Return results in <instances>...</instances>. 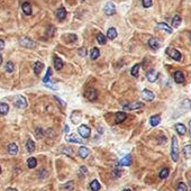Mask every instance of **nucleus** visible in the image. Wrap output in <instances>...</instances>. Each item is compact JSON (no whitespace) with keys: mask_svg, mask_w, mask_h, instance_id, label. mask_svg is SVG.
I'll return each instance as SVG.
<instances>
[{"mask_svg":"<svg viewBox=\"0 0 191 191\" xmlns=\"http://www.w3.org/2000/svg\"><path fill=\"white\" fill-rule=\"evenodd\" d=\"M171 157L174 162L179 160V150H178V139L175 136H172L171 143Z\"/></svg>","mask_w":191,"mask_h":191,"instance_id":"nucleus-1","label":"nucleus"},{"mask_svg":"<svg viewBox=\"0 0 191 191\" xmlns=\"http://www.w3.org/2000/svg\"><path fill=\"white\" fill-rule=\"evenodd\" d=\"M14 105L19 109H25L27 107V101L23 96H16L14 98Z\"/></svg>","mask_w":191,"mask_h":191,"instance_id":"nucleus-2","label":"nucleus"},{"mask_svg":"<svg viewBox=\"0 0 191 191\" xmlns=\"http://www.w3.org/2000/svg\"><path fill=\"white\" fill-rule=\"evenodd\" d=\"M78 133L82 138H88L91 134V129L87 126V125H80L78 127Z\"/></svg>","mask_w":191,"mask_h":191,"instance_id":"nucleus-3","label":"nucleus"},{"mask_svg":"<svg viewBox=\"0 0 191 191\" xmlns=\"http://www.w3.org/2000/svg\"><path fill=\"white\" fill-rule=\"evenodd\" d=\"M19 44L23 45L24 47H28V48H34V47H36L35 42H33L31 38H28V37H21L19 39Z\"/></svg>","mask_w":191,"mask_h":191,"instance_id":"nucleus-4","label":"nucleus"},{"mask_svg":"<svg viewBox=\"0 0 191 191\" xmlns=\"http://www.w3.org/2000/svg\"><path fill=\"white\" fill-rule=\"evenodd\" d=\"M166 53L169 54V56L173 58L174 61H181V58H182V55H181V53L178 51V50H175V48H168L166 50Z\"/></svg>","mask_w":191,"mask_h":191,"instance_id":"nucleus-5","label":"nucleus"},{"mask_svg":"<svg viewBox=\"0 0 191 191\" xmlns=\"http://www.w3.org/2000/svg\"><path fill=\"white\" fill-rule=\"evenodd\" d=\"M144 107V103L143 102H139V101H136V102H132V103H127L124 106V109H127V110H136V109H141Z\"/></svg>","mask_w":191,"mask_h":191,"instance_id":"nucleus-6","label":"nucleus"},{"mask_svg":"<svg viewBox=\"0 0 191 191\" xmlns=\"http://www.w3.org/2000/svg\"><path fill=\"white\" fill-rule=\"evenodd\" d=\"M103 11H105L106 15L111 16V15H114L115 13H116V6H115L113 2H108V3H106V6L103 8Z\"/></svg>","mask_w":191,"mask_h":191,"instance_id":"nucleus-7","label":"nucleus"},{"mask_svg":"<svg viewBox=\"0 0 191 191\" xmlns=\"http://www.w3.org/2000/svg\"><path fill=\"white\" fill-rule=\"evenodd\" d=\"M84 97H86L88 100H90V101H95L96 99H97V97H98L96 89H88V90H86Z\"/></svg>","mask_w":191,"mask_h":191,"instance_id":"nucleus-8","label":"nucleus"},{"mask_svg":"<svg viewBox=\"0 0 191 191\" xmlns=\"http://www.w3.org/2000/svg\"><path fill=\"white\" fill-rule=\"evenodd\" d=\"M142 98L146 101H153L154 100V94L149 89H144L142 91Z\"/></svg>","mask_w":191,"mask_h":191,"instance_id":"nucleus-9","label":"nucleus"},{"mask_svg":"<svg viewBox=\"0 0 191 191\" xmlns=\"http://www.w3.org/2000/svg\"><path fill=\"white\" fill-rule=\"evenodd\" d=\"M21 9H23L24 14H25V15H27V16H31V15H32V13H33L32 5H31L29 2H27V1L23 3V6H21Z\"/></svg>","mask_w":191,"mask_h":191,"instance_id":"nucleus-10","label":"nucleus"},{"mask_svg":"<svg viewBox=\"0 0 191 191\" xmlns=\"http://www.w3.org/2000/svg\"><path fill=\"white\" fill-rule=\"evenodd\" d=\"M146 78L150 82H155L159 78V73L155 71V70H150L147 73H146Z\"/></svg>","mask_w":191,"mask_h":191,"instance_id":"nucleus-11","label":"nucleus"},{"mask_svg":"<svg viewBox=\"0 0 191 191\" xmlns=\"http://www.w3.org/2000/svg\"><path fill=\"white\" fill-rule=\"evenodd\" d=\"M126 118H127V115L125 114V113H123V111H119V113H117L116 116H115V123H116V124H120V123L125 121Z\"/></svg>","mask_w":191,"mask_h":191,"instance_id":"nucleus-12","label":"nucleus"},{"mask_svg":"<svg viewBox=\"0 0 191 191\" xmlns=\"http://www.w3.org/2000/svg\"><path fill=\"white\" fill-rule=\"evenodd\" d=\"M149 45H150V47H151L152 50L156 51V50L160 48V40L155 37L150 38V40H149Z\"/></svg>","mask_w":191,"mask_h":191,"instance_id":"nucleus-13","label":"nucleus"},{"mask_svg":"<svg viewBox=\"0 0 191 191\" xmlns=\"http://www.w3.org/2000/svg\"><path fill=\"white\" fill-rule=\"evenodd\" d=\"M118 164L119 165H123V166H128V165H131L132 164V156L128 154V155H126L125 157H123L119 162H118Z\"/></svg>","mask_w":191,"mask_h":191,"instance_id":"nucleus-14","label":"nucleus"},{"mask_svg":"<svg viewBox=\"0 0 191 191\" xmlns=\"http://www.w3.org/2000/svg\"><path fill=\"white\" fill-rule=\"evenodd\" d=\"M174 81L176 82V83H183L184 82V74L181 72V71H175L174 72Z\"/></svg>","mask_w":191,"mask_h":191,"instance_id":"nucleus-15","label":"nucleus"},{"mask_svg":"<svg viewBox=\"0 0 191 191\" xmlns=\"http://www.w3.org/2000/svg\"><path fill=\"white\" fill-rule=\"evenodd\" d=\"M66 17V10L64 7H60L56 10V18L58 20H63V19Z\"/></svg>","mask_w":191,"mask_h":191,"instance_id":"nucleus-16","label":"nucleus"},{"mask_svg":"<svg viewBox=\"0 0 191 191\" xmlns=\"http://www.w3.org/2000/svg\"><path fill=\"white\" fill-rule=\"evenodd\" d=\"M66 141L70 142V143H78V144H82V143H83L82 138H78L74 134L68 135V136H66Z\"/></svg>","mask_w":191,"mask_h":191,"instance_id":"nucleus-17","label":"nucleus"},{"mask_svg":"<svg viewBox=\"0 0 191 191\" xmlns=\"http://www.w3.org/2000/svg\"><path fill=\"white\" fill-rule=\"evenodd\" d=\"M7 151L9 154H11V155H16L17 152H18V146L15 144V143H10L8 146H7Z\"/></svg>","mask_w":191,"mask_h":191,"instance_id":"nucleus-18","label":"nucleus"},{"mask_svg":"<svg viewBox=\"0 0 191 191\" xmlns=\"http://www.w3.org/2000/svg\"><path fill=\"white\" fill-rule=\"evenodd\" d=\"M160 123H161V117H160L159 115H154V116H152V117L150 118V124H151L152 127L157 126Z\"/></svg>","mask_w":191,"mask_h":191,"instance_id":"nucleus-19","label":"nucleus"},{"mask_svg":"<svg viewBox=\"0 0 191 191\" xmlns=\"http://www.w3.org/2000/svg\"><path fill=\"white\" fill-rule=\"evenodd\" d=\"M182 154L184 155V157L190 159L191 157V144H187V145L183 146V149H182Z\"/></svg>","mask_w":191,"mask_h":191,"instance_id":"nucleus-20","label":"nucleus"},{"mask_svg":"<svg viewBox=\"0 0 191 191\" xmlns=\"http://www.w3.org/2000/svg\"><path fill=\"white\" fill-rule=\"evenodd\" d=\"M89 154H90V151H89L87 147L81 146V147L79 149V155H80V157L86 159V157H88V155H89Z\"/></svg>","mask_w":191,"mask_h":191,"instance_id":"nucleus-21","label":"nucleus"},{"mask_svg":"<svg viewBox=\"0 0 191 191\" xmlns=\"http://www.w3.org/2000/svg\"><path fill=\"white\" fill-rule=\"evenodd\" d=\"M181 21H182L181 16H180V15H175V16L172 18V26H173L174 28H178V27L180 26Z\"/></svg>","mask_w":191,"mask_h":191,"instance_id":"nucleus-22","label":"nucleus"},{"mask_svg":"<svg viewBox=\"0 0 191 191\" xmlns=\"http://www.w3.org/2000/svg\"><path fill=\"white\" fill-rule=\"evenodd\" d=\"M44 69V64L42 63V62H36L35 64H34V73L38 76L40 72H42V70Z\"/></svg>","mask_w":191,"mask_h":191,"instance_id":"nucleus-23","label":"nucleus"},{"mask_svg":"<svg viewBox=\"0 0 191 191\" xmlns=\"http://www.w3.org/2000/svg\"><path fill=\"white\" fill-rule=\"evenodd\" d=\"M8 111H9V106L5 102H0V115L5 116L8 114Z\"/></svg>","mask_w":191,"mask_h":191,"instance_id":"nucleus-24","label":"nucleus"},{"mask_svg":"<svg viewBox=\"0 0 191 191\" xmlns=\"http://www.w3.org/2000/svg\"><path fill=\"white\" fill-rule=\"evenodd\" d=\"M174 127H175V129H176V132H178L179 135H184V134H186V131H187V129H186V126H184L183 124H180V123H179V124H176Z\"/></svg>","mask_w":191,"mask_h":191,"instance_id":"nucleus-25","label":"nucleus"},{"mask_svg":"<svg viewBox=\"0 0 191 191\" xmlns=\"http://www.w3.org/2000/svg\"><path fill=\"white\" fill-rule=\"evenodd\" d=\"M157 27L160 28V29H163V31H165L166 33H169V34H171L172 33V28L168 25V24H165V23H160L159 25H157Z\"/></svg>","mask_w":191,"mask_h":191,"instance_id":"nucleus-26","label":"nucleus"},{"mask_svg":"<svg viewBox=\"0 0 191 191\" xmlns=\"http://www.w3.org/2000/svg\"><path fill=\"white\" fill-rule=\"evenodd\" d=\"M107 37L109 38V39H115V38L117 37V31H116V28L111 27V28L108 29V32H107Z\"/></svg>","mask_w":191,"mask_h":191,"instance_id":"nucleus-27","label":"nucleus"},{"mask_svg":"<svg viewBox=\"0 0 191 191\" xmlns=\"http://www.w3.org/2000/svg\"><path fill=\"white\" fill-rule=\"evenodd\" d=\"M27 165H28L29 169H34V168L37 165V160H36L35 157H29V159L27 160Z\"/></svg>","mask_w":191,"mask_h":191,"instance_id":"nucleus-28","label":"nucleus"},{"mask_svg":"<svg viewBox=\"0 0 191 191\" xmlns=\"http://www.w3.org/2000/svg\"><path fill=\"white\" fill-rule=\"evenodd\" d=\"M97 42H98L100 45H105L106 42H107V38H106V36H105L103 34L98 33V34H97Z\"/></svg>","mask_w":191,"mask_h":191,"instance_id":"nucleus-29","label":"nucleus"},{"mask_svg":"<svg viewBox=\"0 0 191 191\" xmlns=\"http://www.w3.org/2000/svg\"><path fill=\"white\" fill-rule=\"evenodd\" d=\"M54 65H55V69H56V70H61L64 64H63V61H62L60 57L55 56L54 57Z\"/></svg>","mask_w":191,"mask_h":191,"instance_id":"nucleus-30","label":"nucleus"},{"mask_svg":"<svg viewBox=\"0 0 191 191\" xmlns=\"http://www.w3.org/2000/svg\"><path fill=\"white\" fill-rule=\"evenodd\" d=\"M99 56H100V51H99L97 47H94V48L91 50V52H90V57H91V60H97Z\"/></svg>","mask_w":191,"mask_h":191,"instance_id":"nucleus-31","label":"nucleus"},{"mask_svg":"<svg viewBox=\"0 0 191 191\" xmlns=\"http://www.w3.org/2000/svg\"><path fill=\"white\" fill-rule=\"evenodd\" d=\"M90 189L91 191H99L100 190V183L98 180H94L91 183H90Z\"/></svg>","mask_w":191,"mask_h":191,"instance_id":"nucleus-32","label":"nucleus"},{"mask_svg":"<svg viewBox=\"0 0 191 191\" xmlns=\"http://www.w3.org/2000/svg\"><path fill=\"white\" fill-rule=\"evenodd\" d=\"M169 173H170V171L168 168H163L159 173V176H160V179H166L169 176Z\"/></svg>","mask_w":191,"mask_h":191,"instance_id":"nucleus-33","label":"nucleus"},{"mask_svg":"<svg viewBox=\"0 0 191 191\" xmlns=\"http://www.w3.org/2000/svg\"><path fill=\"white\" fill-rule=\"evenodd\" d=\"M26 149H27L28 152H34V150H35V143L32 139H28L27 143H26Z\"/></svg>","mask_w":191,"mask_h":191,"instance_id":"nucleus-34","label":"nucleus"},{"mask_svg":"<svg viewBox=\"0 0 191 191\" xmlns=\"http://www.w3.org/2000/svg\"><path fill=\"white\" fill-rule=\"evenodd\" d=\"M51 76H52V69L51 68H48L47 69V73H46V76H44V79H43V82H44V84H46V83H48V82H51Z\"/></svg>","mask_w":191,"mask_h":191,"instance_id":"nucleus-35","label":"nucleus"},{"mask_svg":"<svg viewBox=\"0 0 191 191\" xmlns=\"http://www.w3.org/2000/svg\"><path fill=\"white\" fill-rule=\"evenodd\" d=\"M139 68H141V65L139 64H135L133 68H132V70H131V73H132V76H135V78H137L138 76V71H139Z\"/></svg>","mask_w":191,"mask_h":191,"instance_id":"nucleus-36","label":"nucleus"},{"mask_svg":"<svg viewBox=\"0 0 191 191\" xmlns=\"http://www.w3.org/2000/svg\"><path fill=\"white\" fill-rule=\"evenodd\" d=\"M14 70H15V65H14V63H13V62H8V63L6 64V71H7L8 73H13Z\"/></svg>","mask_w":191,"mask_h":191,"instance_id":"nucleus-37","label":"nucleus"},{"mask_svg":"<svg viewBox=\"0 0 191 191\" xmlns=\"http://www.w3.org/2000/svg\"><path fill=\"white\" fill-rule=\"evenodd\" d=\"M63 188L68 191H72L74 189V183H73L72 181H69V182H66V183L63 186Z\"/></svg>","mask_w":191,"mask_h":191,"instance_id":"nucleus-38","label":"nucleus"},{"mask_svg":"<svg viewBox=\"0 0 191 191\" xmlns=\"http://www.w3.org/2000/svg\"><path fill=\"white\" fill-rule=\"evenodd\" d=\"M176 191H188V187H187L186 183L180 182V183L176 186Z\"/></svg>","mask_w":191,"mask_h":191,"instance_id":"nucleus-39","label":"nucleus"},{"mask_svg":"<svg viewBox=\"0 0 191 191\" xmlns=\"http://www.w3.org/2000/svg\"><path fill=\"white\" fill-rule=\"evenodd\" d=\"M62 152L64 153V154H66V155H69V156H72V154H73L72 149H70V147H63Z\"/></svg>","mask_w":191,"mask_h":191,"instance_id":"nucleus-40","label":"nucleus"},{"mask_svg":"<svg viewBox=\"0 0 191 191\" xmlns=\"http://www.w3.org/2000/svg\"><path fill=\"white\" fill-rule=\"evenodd\" d=\"M142 3L145 8H150L152 6V0H142Z\"/></svg>","mask_w":191,"mask_h":191,"instance_id":"nucleus-41","label":"nucleus"},{"mask_svg":"<svg viewBox=\"0 0 191 191\" xmlns=\"http://www.w3.org/2000/svg\"><path fill=\"white\" fill-rule=\"evenodd\" d=\"M35 134H36V137H38V138H42V136H43V132H42V129L39 127L35 129Z\"/></svg>","mask_w":191,"mask_h":191,"instance_id":"nucleus-42","label":"nucleus"},{"mask_svg":"<svg viewBox=\"0 0 191 191\" xmlns=\"http://www.w3.org/2000/svg\"><path fill=\"white\" fill-rule=\"evenodd\" d=\"M78 53H79V55H81V56H86L87 55V50L83 47V48H80L79 51H78Z\"/></svg>","mask_w":191,"mask_h":191,"instance_id":"nucleus-43","label":"nucleus"},{"mask_svg":"<svg viewBox=\"0 0 191 191\" xmlns=\"http://www.w3.org/2000/svg\"><path fill=\"white\" fill-rule=\"evenodd\" d=\"M79 171L81 172V173H83V174H86V173L88 172V170H87V168H86V166H83V165H82V166H80Z\"/></svg>","mask_w":191,"mask_h":191,"instance_id":"nucleus-44","label":"nucleus"},{"mask_svg":"<svg viewBox=\"0 0 191 191\" xmlns=\"http://www.w3.org/2000/svg\"><path fill=\"white\" fill-rule=\"evenodd\" d=\"M55 99H56V100H57V101H58V102H61V105H62L63 107L65 106V102H63V101H62V100H61V99H60L58 97H55Z\"/></svg>","mask_w":191,"mask_h":191,"instance_id":"nucleus-45","label":"nucleus"},{"mask_svg":"<svg viewBox=\"0 0 191 191\" xmlns=\"http://www.w3.org/2000/svg\"><path fill=\"white\" fill-rule=\"evenodd\" d=\"M3 46H5L3 40H0V50H2V48H3Z\"/></svg>","mask_w":191,"mask_h":191,"instance_id":"nucleus-46","label":"nucleus"},{"mask_svg":"<svg viewBox=\"0 0 191 191\" xmlns=\"http://www.w3.org/2000/svg\"><path fill=\"white\" fill-rule=\"evenodd\" d=\"M64 127H65V128H64V132H65V133H68V132H69V126H68V125H65Z\"/></svg>","mask_w":191,"mask_h":191,"instance_id":"nucleus-47","label":"nucleus"},{"mask_svg":"<svg viewBox=\"0 0 191 191\" xmlns=\"http://www.w3.org/2000/svg\"><path fill=\"white\" fill-rule=\"evenodd\" d=\"M189 133H190V136H191V119H190V121H189Z\"/></svg>","mask_w":191,"mask_h":191,"instance_id":"nucleus-48","label":"nucleus"},{"mask_svg":"<svg viewBox=\"0 0 191 191\" xmlns=\"http://www.w3.org/2000/svg\"><path fill=\"white\" fill-rule=\"evenodd\" d=\"M6 191H17L16 189H14V188H9V189H7Z\"/></svg>","mask_w":191,"mask_h":191,"instance_id":"nucleus-49","label":"nucleus"},{"mask_svg":"<svg viewBox=\"0 0 191 191\" xmlns=\"http://www.w3.org/2000/svg\"><path fill=\"white\" fill-rule=\"evenodd\" d=\"M1 63H2V56H1V54H0V65H1Z\"/></svg>","mask_w":191,"mask_h":191,"instance_id":"nucleus-50","label":"nucleus"},{"mask_svg":"<svg viewBox=\"0 0 191 191\" xmlns=\"http://www.w3.org/2000/svg\"><path fill=\"white\" fill-rule=\"evenodd\" d=\"M124 191H132V190H131V189H125Z\"/></svg>","mask_w":191,"mask_h":191,"instance_id":"nucleus-51","label":"nucleus"},{"mask_svg":"<svg viewBox=\"0 0 191 191\" xmlns=\"http://www.w3.org/2000/svg\"><path fill=\"white\" fill-rule=\"evenodd\" d=\"M0 173H1V166H0Z\"/></svg>","mask_w":191,"mask_h":191,"instance_id":"nucleus-52","label":"nucleus"},{"mask_svg":"<svg viewBox=\"0 0 191 191\" xmlns=\"http://www.w3.org/2000/svg\"><path fill=\"white\" fill-rule=\"evenodd\" d=\"M190 190H191V182H190Z\"/></svg>","mask_w":191,"mask_h":191,"instance_id":"nucleus-53","label":"nucleus"},{"mask_svg":"<svg viewBox=\"0 0 191 191\" xmlns=\"http://www.w3.org/2000/svg\"><path fill=\"white\" fill-rule=\"evenodd\" d=\"M190 40H191V34H190Z\"/></svg>","mask_w":191,"mask_h":191,"instance_id":"nucleus-54","label":"nucleus"}]
</instances>
